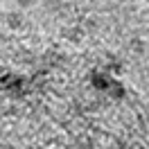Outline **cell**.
<instances>
[{"label":"cell","instance_id":"cell-1","mask_svg":"<svg viewBox=\"0 0 149 149\" xmlns=\"http://www.w3.org/2000/svg\"><path fill=\"white\" fill-rule=\"evenodd\" d=\"M2 84H5V91L11 95H20L23 93V84H25V79L23 77H16V74H7L5 79H2Z\"/></svg>","mask_w":149,"mask_h":149},{"label":"cell","instance_id":"cell-2","mask_svg":"<svg viewBox=\"0 0 149 149\" xmlns=\"http://www.w3.org/2000/svg\"><path fill=\"white\" fill-rule=\"evenodd\" d=\"M111 77L104 72H97L95 70L93 74H91V84H93V88H97V91H109V86H111Z\"/></svg>","mask_w":149,"mask_h":149},{"label":"cell","instance_id":"cell-3","mask_svg":"<svg viewBox=\"0 0 149 149\" xmlns=\"http://www.w3.org/2000/svg\"><path fill=\"white\" fill-rule=\"evenodd\" d=\"M5 20H7V25H9L11 29H18L20 25H23V14H20V11H9Z\"/></svg>","mask_w":149,"mask_h":149},{"label":"cell","instance_id":"cell-4","mask_svg":"<svg viewBox=\"0 0 149 149\" xmlns=\"http://www.w3.org/2000/svg\"><path fill=\"white\" fill-rule=\"evenodd\" d=\"M109 93H111L113 100H122V97H124V86H122L120 81H115V79H113L111 86H109Z\"/></svg>","mask_w":149,"mask_h":149},{"label":"cell","instance_id":"cell-5","mask_svg":"<svg viewBox=\"0 0 149 149\" xmlns=\"http://www.w3.org/2000/svg\"><path fill=\"white\" fill-rule=\"evenodd\" d=\"M16 2H18L20 9H29V7H34V5H36L38 0H16Z\"/></svg>","mask_w":149,"mask_h":149},{"label":"cell","instance_id":"cell-6","mask_svg":"<svg viewBox=\"0 0 149 149\" xmlns=\"http://www.w3.org/2000/svg\"><path fill=\"white\" fill-rule=\"evenodd\" d=\"M131 149H140V147H131Z\"/></svg>","mask_w":149,"mask_h":149},{"label":"cell","instance_id":"cell-7","mask_svg":"<svg viewBox=\"0 0 149 149\" xmlns=\"http://www.w3.org/2000/svg\"><path fill=\"white\" fill-rule=\"evenodd\" d=\"M147 2H149V0H147Z\"/></svg>","mask_w":149,"mask_h":149}]
</instances>
